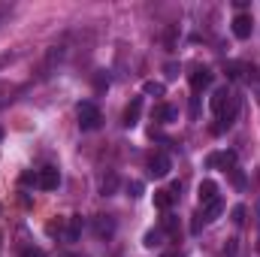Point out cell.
<instances>
[{
	"label": "cell",
	"mask_w": 260,
	"mask_h": 257,
	"mask_svg": "<svg viewBox=\"0 0 260 257\" xmlns=\"http://www.w3.org/2000/svg\"><path fill=\"white\" fill-rule=\"evenodd\" d=\"M82 227H85L82 215H70V218H67V224H52V227H49V233H58L64 242H76V239L82 236Z\"/></svg>",
	"instance_id": "1"
},
{
	"label": "cell",
	"mask_w": 260,
	"mask_h": 257,
	"mask_svg": "<svg viewBox=\"0 0 260 257\" xmlns=\"http://www.w3.org/2000/svg\"><path fill=\"white\" fill-rule=\"evenodd\" d=\"M76 115H79V127H82V130H97V127H100V121H103V115H100L97 103H91V100L79 103Z\"/></svg>",
	"instance_id": "2"
},
{
	"label": "cell",
	"mask_w": 260,
	"mask_h": 257,
	"mask_svg": "<svg viewBox=\"0 0 260 257\" xmlns=\"http://www.w3.org/2000/svg\"><path fill=\"white\" fill-rule=\"evenodd\" d=\"M206 167L209 170H233L236 167V151H212L209 157H206Z\"/></svg>",
	"instance_id": "3"
},
{
	"label": "cell",
	"mask_w": 260,
	"mask_h": 257,
	"mask_svg": "<svg viewBox=\"0 0 260 257\" xmlns=\"http://www.w3.org/2000/svg\"><path fill=\"white\" fill-rule=\"evenodd\" d=\"M170 170H173V160H170V154H164V151H154V154L148 157V173H151L154 179H164V176H170Z\"/></svg>",
	"instance_id": "4"
},
{
	"label": "cell",
	"mask_w": 260,
	"mask_h": 257,
	"mask_svg": "<svg viewBox=\"0 0 260 257\" xmlns=\"http://www.w3.org/2000/svg\"><path fill=\"white\" fill-rule=\"evenodd\" d=\"M209 85H212V70H209V67H203V64H197L194 73H191V91L200 94V91H206Z\"/></svg>",
	"instance_id": "5"
},
{
	"label": "cell",
	"mask_w": 260,
	"mask_h": 257,
	"mask_svg": "<svg viewBox=\"0 0 260 257\" xmlns=\"http://www.w3.org/2000/svg\"><path fill=\"white\" fill-rule=\"evenodd\" d=\"M251 27H254V21H251L248 12H239V15L233 18V37H236V40H248V37H251Z\"/></svg>",
	"instance_id": "6"
},
{
	"label": "cell",
	"mask_w": 260,
	"mask_h": 257,
	"mask_svg": "<svg viewBox=\"0 0 260 257\" xmlns=\"http://www.w3.org/2000/svg\"><path fill=\"white\" fill-rule=\"evenodd\" d=\"M37 179H40L37 185H40L43 191H55V188L61 185V173H58L55 167H46V170H40V173H37Z\"/></svg>",
	"instance_id": "7"
},
{
	"label": "cell",
	"mask_w": 260,
	"mask_h": 257,
	"mask_svg": "<svg viewBox=\"0 0 260 257\" xmlns=\"http://www.w3.org/2000/svg\"><path fill=\"white\" fill-rule=\"evenodd\" d=\"M94 233H97V239H109L115 233V221L109 215H97L94 218Z\"/></svg>",
	"instance_id": "8"
},
{
	"label": "cell",
	"mask_w": 260,
	"mask_h": 257,
	"mask_svg": "<svg viewBox=\"0 0 260 257\" xmlns=\"http://www.w3.org/2000/svg\"><path fill=\"white\" fill-rule=\"evenodd\" d=\"M200 212H203V221H206V224H212V221L224 212V200H221V197H215V200H212V203H206Z\"/></svg>",
	"instance_id": "9"
},
{
	"label": "cell",
	"mask_w": 260,
	"mask_h": 257,
	"mask_svg": "<svg viewBox=\"0 0 260 257\" xmlns=\"http://www.w3.org/2000/svg\"><path fill=\"white\" fill-rule=\"evenodd\" d=\"M139 112H142V97H133L124 109V127H133L139 121Z\"/></svg>",
	"instance_id": "10"
},
{
	"label": "cell",
	"mask_w": 260,
	"mask_h": 257,
	"mask_svg": "<svg viewBox=\"0 0 260 257\" xmlns=\"http://www.w3.org/2000/svg\"><path fill=\"white\" fill-rule=\"evenodd\" d=\"M176 115H179V109H176V106H170V103H160V106L154 109V118H157V121H164V124L176 121Z\"/></svg>",
	"instance_id": "11"
},
{
	"label": "cell",
	"mask_w": 260,
	"mask_h": 257,
	"mask_svg": "<svg viewBox=\"0 0 260 257\" xmlns=\"http://www.w3.org/2000/svg\"><path fill=\"white\" fill-rule=\"evenodd\" d=\"M218 197V185L212 182V179H206V182H200V203L206 206V203H212Z\"/></svg>",
	"instance_id": "12"
},
{
	"label": "cell",
	"mask_w": 260,
	"mask_h": 257,
	"mask_svg": "<svg viewBox=\"0 0 260 257\" xmlns=\"http://www.w3.org/2000/svg\"><path fill=\"white\" fill-rule=\"evenodd\" d=\"M176 46H179V24H167V30H164V49L173 52Z\"/></svg>",
	"instance_id": "13"
},
{
	"label": "cell",
	"mask_w": 260,
	"mask_h": 257,
	"mask_svg": "<svg viewBox=\"0 0 260 257\" xmlns=\"http://www.w3.org/2000/svg\"><path fill=\"white\" fill-rule=\"evenodd\" d=\"M142 245H145V248H157V245H164V230H160V227L148 230L145 239H142Z\"/></svg>",
	"instance_id": "14"
},
{
	"label": "cell",
	"mask_w": 260,
	"mask_h": 257,
	"mask_svg": "<svg viewBox=\"0 0 260 257\" xmlns=\"http://www.w3.org/2000/svg\"><path fill=\"white\" fill-rule=\"evenodd\" d=\"M173 200H176L173 191H154V206H157L160 212H167V209L173 206Z\"/></svg>",
	"instance_id": "15"
},
{
	"label": "cell",
	"mask_w": 260,
	"mask_h": 257,
	"mask_svg": "<svg viewBox=\"0 0 260 257\" xmlns=\"http://www.w3.org/2000/svg\"><path fill=\"white\" fill-rule=\"evenodd\" d=\"M115 188H118V176H115V173H109V176L103 179V185H100V194H103V197H109V194H115Z\"/></svg>",
	"instance_id": "16"
},
{
	"label": "cell",
	"mask_w": 260,
	"mask_h": 257,
	"mask_svg": "<svg viewBox=\"0 0 260 257\" xmlns=\"http://www.w3.org/2000/svg\"><path fill=\"white\" fill-rule=\"evenodd\" d=\"M242 70H245V64H239V61H227V64H224L227 79H242Z\"/></svg>",
	"instance_id": "17"
},
{
	"label": "cell",
	"mask_w": 260,
	"mask_h": 257,
	"mask_svg": "<svg viewBox=\"0 0 260 257\" xmlns=\"http://www.w3.org/2000/svg\"><path fill=\"white\" fill-rule=\"evenodd\" d=\"M142 91H145V94H154V97H164V91H167V88H164L160 82H145V85H142Z\"/></svg>",
	"instance_id": "18"
},
{
	"label": "cell",
	"mask_w": 260,
	"mask_h": 257,
	"mask_svg": "<svg viewBox=\"0 0 260 257\" xmlns=\"http://www.w3.org/2000/svg\"><path fill=\"white\" fill-rule=\"evenodd\" d=\"M94 88H97V91H106V88H109V76H106L103 70L94 73Z\"/></svg>",
	"instance_id": "19"
},
{
	"label": "cell",
	"mask_w": 260,
	"mask_h": 257,
	"mask_svg": "<svg viewBox=\"0 0 260 257\" xmlns=\"http://www.w3.org/2000/svg\"><path fill=\"white\" fill-rule=\"evenodd\" d=\"M230 182H233L239 191L245 188V176H242V170H239V167H233V170H230Z\"/></svg>",
	"instance_id": "20"
},
{
	"label": "cell",
	"mask_w": 260,
	"mask_h": 257,
	"mask_svg": "<svg viewBox=\"0 0 260 257\" xmlns=\"http://www.w3.org/2000/svg\"><path fill=\"white\" fill-rule=\"evenodd\" d=\"M233 224H236V227L245 224V206H236V209H233Z\"/></svg>",
	"instance_id": "21"
},
{
	"label": "cell",
	"mask_w": 260,
	"mask_h": 257,
	"mask_svg": "<svg viewBox=\"0 0 260 257\" xmlns=\"http://www.w3.org/2000/svg\"><path fill=\"white\" fill-rule=\"evenodd\" d=\"M239 251V239H227V248H224V257H236Z\"/></svg>",
	"instance_id": "22"
},
{
	"label": "cell",
	"mask_w": 260,
	"mask_h": 257,
	"mask_svg": "<svg viewBox=\"0 0 260 257\" xmlns=\"http://www.w3.org/2000/svg\"><path fill=\"white\" fill-rule=\"evenodd\" d=\"M164 73H167V79H176V76H179L182 70H179V64H176V61H170V64L164 67Z\"/></svg>",
	"instance_id": "23"
},
{
	"label": "cell",
	"mask_w": 260,
	"mask_h": 257,
	"mask_svg": "<svg viewBox=\"0 0 260 257\" xmlns=\"http://www.w3.org/2000/svg\"><path fill=\"white\" fill-rule=\"evenodd\" d=\"M127 194L136 200V197H142V182H130L127 185Z\"/></svg>",
	"instance_id": "24"
},
{
	"label": "cell",
	"mask_w": 260,
	"mask_h": 257,
	"mask_svg": "<svg viewBox=\"0 0 260 257\" xmlns=\"http://www.w3.org/2000/svg\"><path fill=\"white\" fill-rule=\"evenodd\" d=\"M203 224H206V221H203V212H197L194 221H191V230H194V233H200V230H203Z\"/></svg>",
	"instance_id": "25"
},
{
	"label": "cell",
	"mask_w": 260,
	"mask_h": 257,
	"mask_svg": "<svg viewBox=\"0 0 260 257\" xmlns=\"http://www.w3.org/2000/svg\"><path fill=\"white\" fill-rule=\"evenodd\" d=\"M245 73H248V82H257L260 85V67H245Z\"/></svg>",
	"instance_id": "26"
},
{
	"label": "cell",
	"mask_w": 260,
	"mask_h": 257,
	"mask_svg": "<svg viewBox=\"0 0 260 257\" xmlns=\"http://www.w3.org/2000/svg\"><path fill=\"white\" fill-rule=\"evenodd\" d=\"M37 182H40V179H37L34 173H24V176H21V185H37Z\"/></svg>",
	"instance_id": "27"
},
{
	"label": "cell",
	"mask_w": 260,
	"mask_h": 257,
	"mask_svg": "<svg viewBox=\"0 0 260 257\" xmlns=\"http://www.w3.org/2000/svg\"><path fill=\"white\" fill-rule=\"evenodd\" d=\"M197 112H200V97H194V100H191V115H194V118H197Z\"/></svg>",
	"instance_id": "28"
},
{
	"label": "cell",
	"mask_w": 260,
	"mask_h": 257,
	"mask_svg": "<svg viewBox=\"0 0 260 257\" xmlns=\"http://www.w3.org/2000/svg\"><path fill=\"white\" fill-rule=\"evenodd\" d=\"M6 15H9V6H6V3H0V21H3Z\"/></svg>",
	"instance_id": "29"
},
{
	"label": "cell",
	"mask_w": 260,
	"mask_h": 257,
	"mask_svg": "<svg viewBox=\"0 0 260 257\" xmlns=\"http://www.w3.org/2000/svg\"><path fill=\"white\" fill-rule=\"evenodd\" d=\"M24 257H43V251H24Z\"/></svg>",
	"instance_id": "30"
},
{
	"label": "cell",
	"mask_w": 260,
	"mask_h": 257,
	"mask_svg": "<svg viewBox=\"0 0 260 257\" xmlns=\"http://www.w3.org/2000/svg\"><path fill=\"white\" fill-rule=\"evenodd\" d=\"M257 230H260V203H257ZM257 248H260V236H257Z\"/></svg>",
	"instance_id": "31"
},
{
	"label": "cell",
	"mask_w": 260,
	"mask_h": 257,
	"mask_svg": "<svg viewBox=\"0 0 260 257\" xmlns=\"http://www.w3.org/2000/svg\"><path fill=\"white\" fill-rule=\"evenodd\" d=\"M0 139H3V127H0Z\"/></svg>",
	"instance_id": "32"
},
{
	"label": "cell",
	"mask_w": 260,
	"mask_h": 257,
	"mask_svg": "<svg viewBox=\"0 0 260 257\" xmlns=\"http://www.w3.org/2000/svg\"><path fill=\"white\" fill-rule=\"evenodd\" d=\"M167 257H173V254H167Z\"/></svg>",
	"instance_id": "33"
},
{
	"label": "cell",
	"mask_w": 260,
	"mask_h": 257,
	"mask_svg": "<svg viewBox=\"0 0 260 257\" xmlns=\"http://www.w3.org/2000/svg\"><path fill=\"white\" fill-rule=\"evenodd\" d=\"M64 257H70V254H64Z\"/></svg>",
	"instance_id": "34"
},
{
	"label": "cell",
	"mask_w": 260,
	"mask_h": 257,
	"mask_svg": "<svg viewBox=\"0 0 260 257\" xmlns=\"http://www.w3.org/2000/svg\"><path fill=\"white\" fill-rule=\"evenodd\" d=\"M0 239H3V236H0Z\"/></svg>",
	"instance_id": "35"
}]
</instances>
